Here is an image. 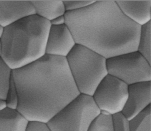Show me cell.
I'll use <instances>...</instances> for the list:
<instances>
[{"instance_id": "8992f818", "label": "cell", "mask_w": 151, "mask_h": 131, "mask_svg": "<svg viewBox=\"0 0 151 131\" xmlns=\"http://www.w3.org/2000/svg\"><path fill=\"white\" fill-rule=\"evenodd\" d=\"M106 65L108 74L128 85L151 81V64L137 51L107 59Z\"/></svg>"}, {"instance_id": "ac0fdd59", "label": "cell", "mask_w": 151, "mask_h": 131, "mask_svg": "<svg viewBox=\"0 0 151 131\" xmlns=\"http://www.w3.org/2000/svg\"><path fill=\"white\" fill-rule=\"evenodd\" d=\"M5 100L8 109L17 110L19 104V96L12 75L7 90Z\"/></svg>"}, {"instance_id": "e0dca14e", "label": "cell", "mask_w": 151, "mask_h": 131, "mask_svg": "<svg viewBox=\"0 0 151 131\" xmlns=\"http://www.w3.org/2000/svg\"><path fill=\"white\" fill-rule=\"evenodd\" d=\"M88 131H113L111 116L101 113L93 122Z\"/></svg>"}, {"instance_id": "9a60e30c", "label": "cell", "mask_w": 151, "mask_h": 131, "mask_svg": "<svg viewBox=\"0 0 151 131\" xmlns=\"http://www.w3.org/2000/svg\"><path fill=\"white\" fill-rule=\"evenodd\" d=\"M131 131H151V105L129 120Z\"/></svg>"}, {"instance_id": "ba28073f", "label": "cell", "mask_w": 151, "mask_h": 131, "mask_svg": "<svg viewBox=\"0 0 151 131\" xmlns=\"http://www.w3.org/2000/svg\"><path fill=\"white\" fill-rule=\"evenodd\" d=\"M151 105V81L129 85L128 97L122 114L131 120L146 107Z\"/></svg>"}, {"instance_id": "6da1fadb", "label": "cell", "mask_w": 151, "mask_h": 131, "mask_svg": "<svg viewBox=\"0 0 151 131\" xmlns=\"http://www.w3.org/2000/svg\"><path fill=\"white\" fill-rule=\"evenodd\" d=\"M17 90V110L28 122L47 124L80 94L66 58L45 55L12 71Z\"/></svg>"}, {"instance_id": "cb8c5ba5", "label": "cell", "mask_w": 151, "mask_h": 131, "mask_svg": "<svg viewBox=\"0 0 151 131\" xmlns=\"http://www.w3.org/2000/svg\"><path fill=\"white\" fill-rule=\"evenodd\" d=\"M5 31V27L0 24V39H1Z\"/></svg>"}, {"instance_id": "5b68a950", "label": "cell", "mask_w": 151, "mask_h": 131, "mask_svg": "<svg viewBox=\"0 0 151 131\" xmlns=\"http://www.w3.org/2000/svg\"><path fill=\"white\" fill-rule=\"evenodd\" d=\"M100 114L92 97L80 94L46 124L50 131H88Z\"/></svg>"}, {"instance_id": "8fae6325", "label": "cell", "mask_w": 151, "mask_h": 131, "mask_svg": "<svg viewBox=\"0 0 151 131\" xmlns=\"http://www.w3.org/2000/svg\"><path fill=\"white\" fill-rule=\"evenodd\" d=\"M123 14L140 26L151 21V1H115Z\"/></svg>"}, {"instance_id": "30bf717a", "label": "cell", "mask_w": 151, "mask_h": 131, "mask_svg": "<svg viewBox=\"0 0 151 131\" xmlns=\"http://www.w3.org/2000/svg\"><path fill=\"white\" fill-rule=\"evenodd\" d=\"M35 14L31 1H0V24L4 27Z\"/></svg>"}, {"instance_id": "603a6c76", "label": "cell", "mask_w": 151, "mask_h": 131, "mask_svg": "<svg viewBox=\"0 0 151 131\" xmlns=\"http://www.w3.org/2000/svg\"><path fill=\"white\" fill-rule=\"evenodd\" d=\"M7 109V105L5 99H0V112Z\"/></svg>"}, {"instance_id": "5bb4252c", "label": "cell", "mask_w": 151, "mask_h": 131, "mask_svg": "<svg viewBox=\"0 0 151 131\" xmlns=\"http://www.w3.org/2000/svg\"><path fill=\"white\" fill-rule=\"evenodd\" d=\"M137 51L151 64V21L141 26Z\"/></svg>"}, {"instance_id": "7c38bea8", "label": "cell", "mask_w": 151, "mask_h": 131, "mask_svg": "<svg viewBox=\"0 0 151 131\" xmlns=\"http://www.w3.org/2000/svg\"><path fill=\"white\" fill-rule=\"evenodd\" d=\"M35 14L50 21L56 18L64 16L66 13L63 1H31Z\"/></svg>"}, {"instance_id": "d6986e66", "label": "cell", "mask_w": 151, "mask_h": 131, "mask_svg": "<svg viewBox=\"0 0 151 131\" xmlns=\"http://www.w3.org/2000/svg\"><path fill=\"white\" fill-rule=\"evenodd\" d=\"M111 117L113 131H131L129 120L122 112L114 114Z\"/></svg>"}, {"instance_id": "3957f363", "label": "cell", "mask_w": 151, "mask_h": 131, "mask_svg": "<svg viewBox=\"0 0 151 131\" xmlns=\"http://www.w3.org/2000/svg\"><path fill=\"white\" fill-rule=\"evenodd\" d=\"M51 24L36 14L5 27L1 58L12 71L28 65L46 55Z\"/></svg>"}, {"instance_id": "52a82bcc", "label": "cell", "mask_w": 151, "mask_h": 131, "mask_svg": "<svg viewBox=\"0 0 151 131\" xmlns=\"http://www.w3.org/2000/svg\"><path fill=\"white\" fill-rule=\"evenodd\" d=\"M128 87L124 81L107 75L92 96L101 113L112 116L122 112L127 100Z\"/></svg>"}, {"instance_id": "9c48e42d", "label": "cell", "mask_w": 151, "mask_h": 131, "mask_svg": "<svg viewBox=\"0 0 151 131\" xmlns=\"http://www.w3.org/2000/svg\"><path fill=\"white\" fill-rule=\"evenodd\" d=\"M76 45L66 24L51 25L47 40L46 55L66 58Z\"/></svg>"}, {"instance_id": "7a4b0ae2", "label": "cell", "mask_w": 151, "mask_h": 131, "mask_svg": "<svg viewBox=\"0 0 151 131\" xmlns=\"http://www.w3.org/2000/svg\"><path fill=\"white\" fill-rule=\"evenodd\" d=\"M64 16L76 44L105 59L137 51L141 26L123 14L115 1H96Z\"/></svg>"}, {"instance_id": "4fadbf2b", "label": "cell", "mask_w": 151, "mask_h": 131, "mask_svg": "<svg viewBox=\"0 0 151 131\" xmlns=\"http://www.w3.org/2000/svg\"><path fill=\"white\" fill-rule=\"evenodd\" d=\"M28 123L17 110L7 108L0 112V131H26Z\"/></svg>"}, {"instance_id": "ffe728a7", "label": "cell", "mask_w": 151, "mask_h": 131, "mask_svg": "<svg viewBox=\"0 0 151 131\" xmlns=\"http://www.w3.org/2000/svg\"><path fill=\"white\" fill-rule=\"evenodd\" d=\"M64 3L65 10L67 12L75 11L84 9L85 8L91 5L96 1H63Z\"/></svg>"}, {"instance_id": "7402d4cb", "label": "cell", "mask_w": 151, "mask_h": 131, "mask_svg": "<svg viewBox=\"0 0 151 131\" xmlns=\"http://www.w3.org/2000/svg\"><path fill=\"white\" fill-rule=\"evenodd\" d=\"M51 25L54 26H60L65 24V16H61L60 17L56 18L55 19H53V20L50 22Z\"/></svg>"}, {"instance_id": "2e32d148", "label": "cell", "mask_w": 151, "mask_h": 131, "mask_svg": "<svg viewBox=\"0 0 151 131\" xmlns=\"http://www.w3.org/2000/svg\"><path fill=\"white\" fill-rule=\"evenodd\" d=\"M12 75V70L0 58V99H5Z\"/></svg>"}, {"instance_id": "277c9868", "label": "cell", "mask_w": 151, "mask_h": 131, "mask_svg": "<svg viewBox=\"0 0 151 131\" xmlns=\"http://www.w3.org/2000/svg\"><path fill=\"white\" fill-rule=\"evenodd\" d=\"M106 59L96 52L76 45L66 57L70 74L80 94L92 96L108 74Z\"/></svg>"}, {"instance_id": "44dd1931", "label": "cell", "mask_w": 151, "mask_h": 131, "mask_svg": "<svg viewBox=\"0 0 151 131\" xmlns=\"http://www.w3.org/2000/svg\"><path fill=\"white\" fill-rule=\"evenodd\" d=\"M26 131H50L46 124L38 122H29Z\"/></svg>"}, {"instance_id": "d4e9b609", "label": "cell", "mask_w": 151, "mask_h": 131, "mask_svg": "<svg viewBox=\"0 0 151 131\" xmlns=\"http://www.w3.org/2000/svg\"><path fill=\"white\" fill-rule=\"evenodd\" d=\"M2 42H1V39H0V58H1V55H2Z\"/></svg>"}]
</instances>
